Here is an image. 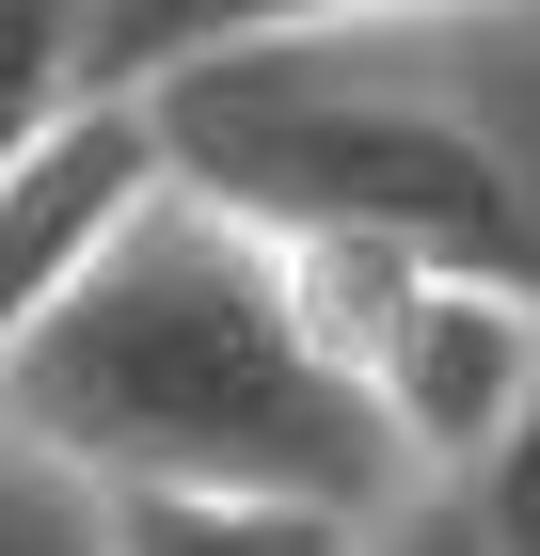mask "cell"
I'll list each match as a JSON object with an SVG mask.
<instances>
[{"instance_id": "cell-9", "label": "cell", "mask_w": 540, "mask_h": 556, "mask_svg": "<svg viewBox=\"0 0 540 556\" xmlns=\"http://www.w3.org/2000/svg\"><path fill=\"white\" fill-rule=\"evenodd\" d=\"M461 509L493 525L508 556H540V397H525V429H508V445H493V477H477V493H461Z\"/></svg>"}, {"instance_id": "cell-6", "label": "cell", "mask_w": 540, "mask_h": 556, "mask_svg": "<svg viewBox=\"0 0 540 556\" xmlns=\"http://www.w3.org/2000/svg\"><path fill=\"white\" fill-rule=\"evenodd\" d=\"M80 16H96V80H175L208 48L318 33V16H398V0H80Z\"/></svg>"}, {"instance_id": "cell-11", "label": "cell", "mask_w": 540, "mask_h": 556, "mask_svg": "<svg viewBox=\"0 0 540 556\" xmlns=\"http://www.w3.org/2000/svg\"><path fill=\"white\" fill-rule=\"evenodd\" d=\"M0 429H16V414H0Z\"/></svg>"}, {"instance_id": "cell-7", "label": "cell", "mask_w": 540, "mask_h": 556, "mask_svg": "<svg viewBox=\"0 0 540 556\" xmlns=\"http://www.w3.org/2000/svg\"><path fill=\"white\" fill-rule=\"evenodd\" d=\"M96 96V16L80 0H0V175Z\"/></svg>"}, {"instance_id": "cell-2", "label": "cell", "mask_w": 540, "mask_h": 556, "mask_svg": "<svg viewBox=\"0 0 540 556\" xmlns=\"http://www.w3.org/2000/svg\"><path fill=\"white\" fill-rule=\"evenodd\" d=\"M160 143L271 239H381L540 302V0H398L175 64Z\"/></svg>"}, {"instance_id": "cell-10", "label": "cell", "mask_w": 540, "mask_h": 556, "mask_svg": "<svg viewBox=\"0 0 540 556\" xmlns=\"http://www.w3.org/2000/svg\"><path fill=\"white\" fill-rule=\"evenodd\" d=\"M366 556H508V541L461 509V493H398V509L366 525Z\"/></svg>"}, {"instance_id": "cell-1", "label": "cell", "mask_w": 540, "mask_h": 556, "mask_svg": "<svg viewBox=\"0 0 540 556\" xmlns=\"http://www.w3.org/2000/svg\"><path fill=\"white\" fill-rule=\"evenodd\" d=\"M0 414L96 493H287V509H366V525L414 493L287 239L191 175L0 350Z\"/></svg>"}, {"instance_id": "cell-4", "label": "cell", "mask_w": 540, "mask_h": 556, "mask_svg": "<svg viewBox=\"0 0 540 556\" xmlns=\"http://www.w3.org/2000/svg\"><path fill=\"white\" fill-rule=\"evenodd\" d=\"M160 191H175L160 96H143V80H96L80 112H64V128L33 143V160L0 175V350L33 334L48 302H64V287H80V270L127 239V223L160 207Z\"/></svg>"}, {"instance_id": "cell-5", "label": "cell", "mask_w": 540, "mask_h": 556, "mask_svg": "<svg viewBox=\"0 0 540 556\" xmlns=\"http://www.w3.org/2000/svg\"><path fill=\"white\" fill-rule=\"evenodd\" d=\"M112 556H366V509H287V493H112Z\"/></svg>"}, {"instance_id": "cell-3", "label": "cell", "mask_w": 540, "mask_h": 556, "mask_svg": "<svg viewBox=\"0 0 540 556\" xmlns=\"http://www.w3.org/2000/svg\"><path fill=\"white\" fill-rule=\"evenodd\" d=\"M366 397H381V429H398V477H414V493H477L493 445L540 397V302L493 287V270H414L398 318L366 334Z\"/></svg>"}, {"instance_id": "cell-8", "label": "cell", "mask_w": 540, "mask_h": 556, "mask_svg": "<svg viewBox=\"0 0 540 556\" xmlns=\"http://www.w3.org/2000/svg\"><path fill=\"white\" fill-rule=\"evenodd\" d=\"M0 556H112V493L48 462L33 429H0Z\"/></svg>"}]
</instances>
